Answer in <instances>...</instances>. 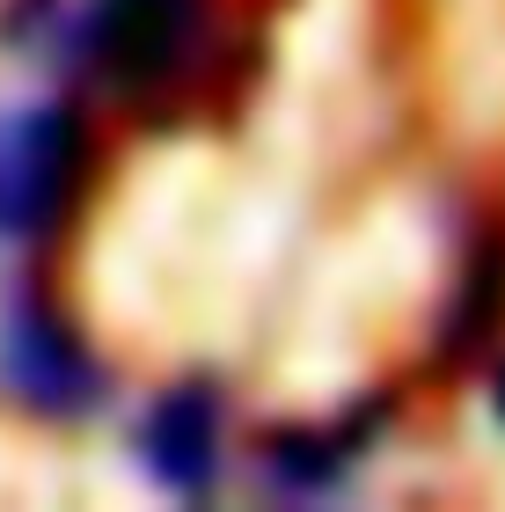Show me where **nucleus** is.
<instances>
[{"instance_id":"nucleus-4","label":"nucleus","mask_w":505,"mask_h":512,"mask_svg":"<svg viewBox=\"0 0 505 512\" xmlns=\"http://www.w3.org/2000/svg\"><path fill=\"white\" fill-rule=\"evenodd\" d=\"M147 469L169 483L176 498H198L213 483V461H220V410L205 388H176L169 403H154L147 417Z\"/></svg>"},{"instance_id":"nucleus-1","label":"nucleus","mask_w":505,"mask_h":512,"mask_svg":"<svg viewBox=\"0 0 505 512\" xmlns=\"http://www.w3.org/2000/svg\"><path fill=\"white\" fill-rule=\"evenodd\" d=\"M81 169V125L59 103L0 110V235H37L59 220Z\"/></svg>"},{"instance_id":"nucleus-3","label":"nucleus","mask_w":505,"mask_h":512,"mask_svg":"<svg viewBox=\"0 0 505 512\" xmlns=\"http://www.w3.org/2000/svg\"><path fill=\"white\" fill-rule=\"evenodd\" d=\"M191 37H198V0H103L88 22V59L118 88H147L176 74Z\"/></svg>"},{"instance_id":"nucleus-2","label":"nucleus","mask_w":505,"mask_h":512,"mask_svg":"<svg viewBox=\"0 0 505 512\" xmlns=\"http://www.w3.org/2000/svg\"><path fill=\"white\" fill-rule=\"evenodd\" d=\"M0 381L52 417H74L103 395V374L44 308H8V322H0Z\"/></svg>"},{"instance_id":"nucleus-5","label":"nucleus","mask_w":505,"mask_h":512,"mask_svg":"<svg viewBox=\"0 0 505 512\" xmlns=\"http://www.w3.org/2000/svg\"><path fill=\"white\" fill-rule=\"evenodd\" d=\"M498 410H505V388H498Z\"/></svg>"}]
</instances>
